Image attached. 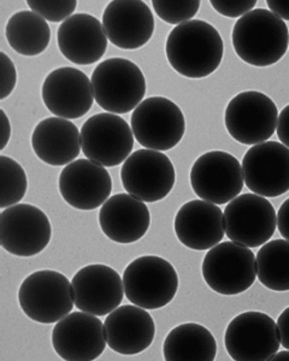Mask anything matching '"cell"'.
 Masks as SVG:
<instances>
[{
    "mask_svg": "<svg viewBox=\"0 0 289 361\" xmlns=\"http://www.w3.org/2000/svg\"><path fill=\"white\" fill-rule=\"evenodd\" d=\"M166 58L176 73L188 78L214 74L223 59L224 44L214 25L192 20L175 27L166 39Z\"/></svg>",
    "mask_w": 289,
    "mask_h": 361,
    "instance_id": "cell-1",
    "label": "cell"
},
{
    "mask_svg": "<svg viewBox=\"0 0 289 361\" xmlns=\"http://www.w3.org/2000/svg\"><path fill=\"white\" fill-rule=\"evenodd\" d=\"M231 42L238 57L250 66H273L288 49V28L270 10L254 8L236 21Z\"/></svg>",
    "mask_w": 289,
    "mask_h": 361,
    "instance_id": "cell-2",
    "label": "cell"
},
{
    "mask_svg": "<svg viewBox=\"0 0 289 361\" xmlns=\"http://www.w3.org/2000/svg\"><path fill=\"white\" fill-rule=\"evenodd\" d=\"M97 104L109 114L135 110L146 94V78L135 63L110 58L99 63L91 78Z\"/></svg>",
    "mask_w": 289,
    "mask_h": 361,
    "instance_id": "cell-3",
    "label": "cell"
},
{
    "mask_svg": "<svg viewBox=\"0 0 289 361\" xmlns=\"http://www.w3.org/2000/svg\"><path fill=\"white\" fill-rule=\"evenodd\" d=\"M18 302L29 319L40 324H54L74 308L73 284L58 271H35L22 282Z\"/></svg>",
    "mask_w": 289,
    "mask_h": 361,
    "instance_id": "cell-4",
    "label": "cell"
},
{
    "mask_svg": "<svg viewBox=\"0 0 289 361\" xmlns=\"http://www.w3.org/2000/svg\"><path fill=\"white\" fill-rule=\"evenodd\" d=\"M123 286L125 296L133 305L144 310H159L178 294V272L166 259L144 255L125 267Z\"/></svg>",
    "mask_w": 289,
    "mask_h": 361,
    "instance_id": "cell-5",
    "label": "cell"
},
{
    "mask_svg": "<svg viewBox=\"0 0 289 361\" xmlns=\"http://www.w3.org/2000/svg\"><path fill=\"white\" fill-rule=\"evenodd\" d=\"M202 271L204 281L214 292L239 295L256 282V255L248 247L226 241L209 250Z\"/></svg>",
    "mask_w": 289,
    "mask_h": 361,
    "instance_id": "cell-6",
    "label": "cell"
},
{
    "mask_svg": "<svg viewBox=\"0 0 289 361\" xmlns=\"http://www.w3.org/2000/svg\"><path fill=\"white\" fill-rule=\"evenodd\" d=\"M130 124L142 147L159 152L176 147L186 132L181 109L164 97H151L141 102L132 114Z\"/></svg>",
    "mask_w": 289,
    "mask_h": 361,
    "instance_id": "cell-7",
    "label": "cell"
},
{
    "mask_svg": "<svg viewBox=\"0 0 289 361\" xmlns=\"http://www.w3.org/2000/svg\"><path fill=\"white\" fill-rule=\"evenodd\" d=\"M278 110L268 95L247 90L231 99L224 114L229 135L240 144L266 142L276 132Z\"/></svg>",
    "mask_w": 289,
    "mask_h": 361,
    "instance_id": "cell-8",
    "label": "cell"
},
{
    "mask_svg": "<svg viewBox=\"0 0 289 361\" xmlns=\"http://www.w3.org/2000/svg\"><path fill=\"white\" fill-rule=\"evenodd\" d=\"M224 345L235 361H266L278 352L280 331L275 320L266 313L248 311L228 324Z\"/></svg>",
    "mask_w": 289,
    "mask_h": 361,
    "instance_id": "cell-9",
    "label": "cell"
},
{
    "mask_svg": "<svg viewBox=\"0 0 289 361\" xmlns=\"http://www.w3.org/2000/svg\"><path fill=\"white\" fill-rule=\"evenodd\" d=\"M123 188L144 202H161L175 185L176 173L169 157L154 149H137L121 169Z\"/></svg>",
    "mask_w": 289,
    "mask_h": 361,
    "instance_id": "cell-10",
    "label": "cell"
},
{
    "mask_svg": "<svg viewBox=\"0 0 289 361\" xmlns=\"http://www.w3.org/2000/svg\"><path fill=\"white\" fill-rule=\"evenodd\" d=\"M190 185L202 200L215 205L229 204L244 188L242 166L223 151L204 153L190 169Z\"/></svg>",
    "mask_w": 289,
    "mask_h": 361,
    "instance_id": "cell-11",
    "label": "cell"
},
{
    "mask_svg": "<svg viewBox=\"0 0 289 361\" xmlns=\"http://www.w3.org/2000/svg\"><path fill=\"white\" fill-rule=\"evenodd\" d=\"M81 145L87 159L113 168L128 159L134 147L132 127L115 114H97L81 128Z\"/></svg>",
    "mask_w": 289,
    "mask_h": 361,
    "instance_id": "cell-12",
    "label": "cell"
},
{
    "mask_svg": "<svg viewBox=\"0 0 289 361\" xmlns=\"http://www.w3.org/2000/svg\"><path fill=\"white\" fill-rule=\"evenodd\" d=\"M0 243L10 255L30 258L42 253L52 238L49 217L42 209L17 204L0 214Z\"/></svg>",
    "mask_w": 289,
    "mask_h": 361,
    "instance_id": "cell-13",
    "label": "cell"
},
{
    "mask_svg": "<svg viewBox=\"0 0 289 361\" xmlns=\"http://www.w3.org/2000/svg\"><path fill=\"white\" fill-rule=\"evenodd\" d=\"M223 214L228 238L248 248L263 246L276 231V211L271 202L258 194L236 197Z\"/></svg>",
    "mask_w": 289,
    "mask_h": 361,
    "instance_id": "cell-14",
    "label": "cell"
},
{
    "mask_svg": "<svg viewBox=\"0 0 289 361\" xmlns=\"http://www.w3.org/2000/svg\"><path fill=\"white\" fill-rule=\"evenodd\" d=\"M245 185L260 197H277L289 190V148L266 141L250 148L242 159Z\"/></svg>",
    "mask_w": 289,
    "mask_h": 361,
    "instance_id": "cell-15",
    "label": "cell"
},
{
    "mask_svg": "<svg viewBox=\"0 0 289 361\" xmlns=\"http://www.w3.org/2000/svg\"><path fill=\"white\" fill-rule=\"evenodd\" d=\"M106 342L103 322L83 311L69 313L52 330L54 352L63 360H95L103 354Z\"/></svg>",
    "mask_w": 289,
    "mask_h": 361,
    "instance_id": "cell-16",
    "label": "cell"
},
{
    "mask_svg": "<svg viewBox=\"0 0 289 361\" xmlns=\"http://www.w3.org/2000/svg\"><path fill=\"white\" fill-rule=\"evenodd\" d=\"M42 102L56 117L81 118L94 102L92 81L81 70L63 66L47 75L42 88Z\"/></svg>",
    "mask_w": 289,
    "mask_h": 361,
    "instance_id": "cell-17",
    "label": "cell"
},
{
    "mask_svg": "<svg viewBox=\"0 0 289 361\" xmlns=\"http://www.w3.org/2000/svg\"><path fill=\"white\" fill-rule=\"evenodd\" d=\"M75 306L94 316H108L120 307L124 298L123 279L103 264L82 267L71 279Z\"/></svg>",
    "mask_w": 289,
    "mask_h": 361,
    "instance_id": "cell-18",
    "label": "cell"
},
{
    "mask_svg": "<svg viewBox=\"0 0 289 361\" xmlns=\"http://www.w3.org/2000/svg\"><path fill=\"white\" fill-rule=\"evenodd\" d=\"M64 202L81 211H93L103 206L112 190V180L106 168L90 159L74 160L63 169L58 180Z\"/></svg>",
    "mask_w": 289,
    "mask_h": 361,
    "instance_id": "cell-19",
    "label": "cell"
},
{
    "mask_svg": "<svg viewBox=\"0 0 289 361\" xmlns=\"http://www.w3.org/2000/svg\"><path fill=\"white\" fill-rule=\"evenodd\" d=\"M154 25L152 10L140 0H113L104 10V30L118 49H141L152 39Z\"/></svg>",
    "mask_w": 289,
    "mask_h": 361,
    "instance_id": "cell-20",
    "label": "cell"
},
{
    "mask_svg": "<svg viewBox=\"0 0 289 361\" xmlns=\"http://www.w3.org/2000/svg\"><path fill=\"white\" fill-rule=\"evenodd\" d=\"M173 229L178 241L187 248L211 250L226 235L224 214L212 202L192 200L178 209Z\"/></svg>",
    "mask_w": 289,
    "mask_h": 361,
    "instance_id": "cell-21",
    "label": "cell"
},
{
    "mask_svg": "<svg viewBox=\"0 0 289 361\" xmlns=\"http://www.w3.org/2000/svg\"><path fill=\"white\" fill-rule=\"evenodd\" d=\"M108 40L103 23L88 13H75L58 28L59 51L76 66L99 62L108 49Z\"/></svg>",
    "mask_w": 289,
    "mask_h": 361,
    "instance_id": "cell-22",
    "label": "cell"
},
{
    "mask_svg": "<svg viewBox=\"0 0 289 361\" xmlns=\"http://www.w3.org/2000/svg\"><path fill=\"white\" fill-rule=\"evenodd\" d=\"M110 349L122 355H137L152 345L154 320L144 308L125 305L116 308L104 322Z\"/></svg>",
    "mask_w": 289,
    "mask_h": 361,
    "instance_id": "cell-23",
    "label": "cell"
},
{
    "mask_svg": "<svg viewBox=\"0 0 289 361\" xmlns=\"http://www.w3.org/2000/svg\"><path fill=\"white\" fill-rule=\"evenodd\" d=\"M99 226L113 243L129 245L141 240L149 231L151 214L140 199L130 194H116L102 206Z\"/></svg>",
    "mask_w": 289,
    "mask_h": 361,
    "instance_id": "cell-24",
    "label": "cell"
},
{
    "mask_svg": "<svg viewBox=\"0 0 289 361\" xmlns=\"http://www.w3.org/2000/svg\"><path fill=\"white\" fill-rule=\"evenodd\" d=\"M32 147L39 159L52 166H66L79 157L81 132L69 119L50 117L34 128Z\"/></svg>",
    "mask_w": 289,
    "mask_h": 361,
    "instance_id": "cell-25",
    "label": "cell"
},
{
    "mask_svg": "<svg viewBox=\"0 0 289 361\" xmlns=\"http://www.w3.org/2000/svg\"><path fill=\"white\" fill-rule=\"evenodd\" d=\"M163 354L166 361H212L217 354V342L209 329L186 323L168 334Z\"/></svg>",
    "mask_w": 289,
    "mask_h": 361,
    "instance_id": "cell-26",
    "label": "cell"
},
{
    "mask_svg": "<svg viewBox=\"0 0 289 361\" xmlns=\"http://www.w3.org/2000/svg\"><path fill=\"white\" fill-rule=\"evenodd\" d=\"M8 45L21 56L44 54L51 42V28L46 20L33 11L13 13L5 28Z\"/></svg>",
    "mask_w": 289,
    "mask_h": 361,
    "instance_id": "cell-27",
    "label": "cell"
},
{
    "mask_svg": "<svg viewBox=\"0 0 289 361\" xmlns=\"http://www.w3.org/2000/svg\"><path fill=\"white\" fill-rule=\"evenodd\" d=\"M257 277L273 292L289 290V241L273 240L257 253Z\"/></svg>",
    "mask_w": 289,
    "mask_h": 361,
    "instance_id": "cell-28",
    "label": "cell"
},
{
    "mask_svg": "<svg viewBox=\"0 0 289 361\" xmlns=\"http://www.w3.org/2000/svg\"><path fill=\"white\" fill-rule=\"evenodd\" d=\"M0 209H5L10 206L17 205L25 197L28 188L25 169L13 158L0 156Z\"/></svg>",
    "mask_w": 289,
    "mask_h": 361,
    "instance_id": "cell-29",
    "label": "cell"
},
{
    "mask_svg": "<svg viewBox=\"0 0 289 361\" xmlns=\"http://www.w3.org/2000/svg\"><path fill=\"white\" fill-rule=\"evenodd\" d=\"M154 11L161 21L169 25H182L185 22L192 21V18L198 13L200 1H152Z\"/></svg>",
    "mask_w": 289,
    "mask_h": 361,
    "instance_id": "cell-30",
    "label": "cell"
},
{
    "mask_svg": "<svg viewBox=\"0 0 289 361\" xmlns=\"http://www.w3.org/2000/svg\"><path fill=\"white\" fill-rule=\"evenodd\" d=\"M27 5L33 13L40 15L46 21L58 23L64 22L73 16L78 3L75 0L68 1H27Z\"/></svg>",
    "mask_w": 289,
    "mask_h": 361,
    "instance_id": "cell-31",
    "label": "cell"
},
{
    "mask_svg": "<svg viewBox=\"0 0 289 361\" xmlns=\"http://www.w3.org/2000/svg\"><path fill=\"white\" fill-rule=\"evenodd\" d=\"M256 0H247V1H211V6L215 8L216 11L228 17V18H238L244 17L248 13L252 11L256 6Z\"/></svg>",
    "mask_w": 289,
    "mask_h": 361,
    "instance_id": "cell-32",
    "label": "cell"
},
{
    "mask_svg": "<svg viewBox=\"0 0 289 361\" xmlns=\"http://www.w3.org/2000/svg\"><path fill=\"white\" fill-rule=\"evenodd\" d=\"M0 64H1V92L0 100H4L8 95L13 94L17 83L16 66L5 52H0Z\"/></svg>",
    "mask_w": 289,
    "mask_h": 361,
    "instance_id": "cell-33",
    "label": "cell"
},
{
    "mask_svg": "<svg viewBox=\"0 0 289 361\" xmlns=\"http://www.w3.org/2000/svg\"><path fill=\"white\" fill-rule=\"evenodd\" d=\"M277 136L285 145V147L289 148V105L282 110L277 121Z\"/></svg>",
    "mask_w": 289,
    "mask_h": 361,
    "instance_id": "cell-34",
    "label": "cell"
},
{
    "mask_svg": "<svg viewBox=\"0 0 289 361\" xmlns=\"http://www.w3.org/2000/svg\"><path fill=\"white\" fill-rule=\"evenodd\" d=\"M277 226L282 238L289 241V197L282 204L277 214Z\"/></svg>",
    "mask_w": 289,
    "mask_h": 361,
    "instance_id": "cell-35",
    "label": "cell"
},
{
    "mask_svg": "<svg viewBox=\"0 0 289 361\" xmlns=\"http://www.w3.org/2000/svg\"><path fill=\"white\" fill-rule=\"evenodd\" d=\"M277 326L280 331L281 345L285 349H289V307L280 314L277 319Z\"/></svg>",
    "mask_w": 289,
    "mask_h": 361,
    "instance_id": "cell-36",
    "label": "cell"
},
{
    "mask_svg": "<svg viewBox=\"0 0 289 361\" xmlns=\"http://www.w3.org/2000/svg\"><path fill=\"white\" fill-rule=\"evenodd\" d=\"M266 5L282 21H289V0H268Z\"/></svg>",
    "mask_w": 289,
    "mask_h": 361,
    "instance_id": "cell-37",
    "label": "cell"
},
{
    "mask_svg": "<svg viewBox=\"0 0 289 361\" xmlns=\"http://www.w3.org/2000/svg\"><path fill=\"white\" fill-rule=\"evenodd\" d=\"M0 116H1V145H0V149L4 151L6 145L8 144V140L11 137V124H10V119L5 114L4 110H0Z\"/></svg>",
    "mask_w": 289,
    "mask_h": 361,
    "instance_id": "cell-38",
    "label": "cell"
},
{
    "mask_svg": "<svg viewBox=\"0 0 289 361\" xmlns=\"http://www.w3.org/2000/svg\"><path fill=\"white\" fill-rule=\"evenodd\" d=\"M271 360L289 361V349H285V350H282V352H277V353L271 357Z\"/></svg>",
    "mask_w": 289,
    "mask_h": 361,
    "instance_id": "cell-39",
    "label": "cell"
}]
</instances>
